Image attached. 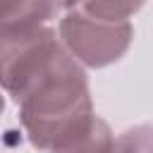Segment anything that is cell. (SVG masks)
I'll return each instance as SVG.
<instances>
[{"label":"cell","mask_w":153,"mask_h":153,"mask_svg":"<svg viewBox=\"0 0 153 153\" xmlns=\"http://www.w3.org/2000/svg\"><path fill=\"white\" fill-rule=\"evenodd\" d=\"M81 12L103 22H129L131 14H136L146 0H79Z\"/></svg>","instance_id":"cell-3"},{"label":"cell","mask_w":153,"mask_h":153,"mask_svg":"<svg viewBox=\"0 0 153 153\" xmlns=\"http://www.w3.org/2000/svg\"><path fill=\"white\" fill-rule=\"evenodd\" d=\"M112 153H151V127L139 124L122 131L112 143Z\"/></svg>","instance_id":"cell-5"},{"label":"cell","mask_w":153,"mask_h":153,"mask_svg":"<svg viewBox=\"0 0 153 153\" xmlns=\"http://www.w3.org/2000/svg\"><path fill=\"white\" fill-rule=\"evenodd\" d=\"M2 110H5V98H2V93H0V115H2Z\"/></svg>","instance_id":"cell-7"},{"label":"cell","mask_w":153,"mask_h":153,"mask_svg":"<svg viewBox=\"0 0 153 153\" xmlns=\"http://www.w3.org/2000/svg\"><path fill=\"white\" fill-rule=\"evenodd\" d=\"M134 38L129 22H103L84 14L79 7L60 19V43L79 62L93 69L108 67L124 57Z\"/></svg>","instance_id":"cell-1"},{"label":"cell","mask_w":153,"mask_h":153,"mask_svg":"<svg viewBox=\"0 0 153 153\" xmlns=\"http://www.w3.org/2000/svg\"><path fill=\"white\" fill-rule=\"evenodd\" d=\"M43 26L33 0H0V29Z\"/></svg>","instance_id":"cell-4"},{"label":"cell","mask_w":153,"mask_h":153,"mask_svg":"<svg viewBox=\"0 0 153 153\" xmlns=\"http://www.w3.org/2000/svg\"><path fill=\"white\" fill-rule=\"evenodd\" d=\"M112 143H115V136L110 124L103 117L93 115V120L84 129L67 136L65 141H60L45 153H112Z\"/></svg>","instance_id":"cell-2"},{"label":"cell","mask_w":153,"mask_h":153,"mask_svg":"<svg viewBox=\"0 0 153 153\" xmlns=\"http://www.w3.org/2000/svg\"><path fill=\"white\" fill-rule=\"evenodd\" d=\"M79 0H33V5H36V10H38V17H41V22L45 24V22H50V19H55L60 12H65V10H74V5H76Z\"/></svg>","instance_id":"cell-6"}]
</instances>
